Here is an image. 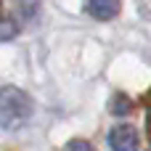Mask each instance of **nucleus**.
Listing matches in <instances>:
<instances>
[{
	"label": "nucleus",
	"mask_w": 151,
	"mask_h": 151,
	"mask_svg": "<svg viewBox=\"0 0 151 151\" xmlns=\"http://www.w3.org/2000/svg\"><path fill=\"white\" fill-rule=\"evenodd\" d=\"M16 3H19V11L24 19H35L40 11V0H16Z\"/></svg>",
	"instance_id": "obj_6"
},
{
	"label": "nucleus",
	"mask_w": 151,
	"mask_h": 151,
	"mask_svg": "<svg viewBox=\"0 0 151 151\" xmlns=\"http://www.w3.org/2000/svg\"><path fill=\"white\" fill-rule=\"evenodd\" d=\"M29 117H32V98L16 85L0 88V127L19 130L27 125Z\"/></svg>",
	"instance_id": "obj_1"
},
{
	"label": "nucleus",
	"mask_w": 151,
	"mask_h": 151,
	"mask_svg": "<svg viewBox=\"0 0 151 151\" xmlns=\"http://www.w3.org/2000/svg\"><path fill=\"white\" fill-rule=\"evenodd\" d=\"M146 130H149V138H151V101H149V106H146Z\"/></svg>",
	"instance_id": "obj_8"
},
{
	"label": "nucleus",
	"mask_w": 151,
	"mask_h": 151,
	"mask_svg": "<svg viewBox=\"0 0 151 151\" xmlns=\"http://www.w3.org/2000/svg\"><path fill=\"white\" fill-rule=\"evenodd\" d=\"M16 32H19L16 21H13L11 16H0V40H13Z\"/></svg>",
	"instance_id": "obj_5"
},
{
	"label": "nucleus",
	"mask_w": 151,
	"mask_h": 151,
	"mask_svg": "<svg viewBox=\"0 0 151 151\" xmlns=\"http://www.w3.org/2000/svg\"><path fill=\"white\" fill-rule=\"evenodd\" d=\"M64 151H96L93 149V143H88V141H82V138H74V141H69Z\"/></svg>",
	"instance_id": "obj_7"
},
{
	"label": "nucleus",
	"mask_w": 151,
	"mask_h": 151,
	"mask_svg": "<svg viewBox=\"0 0 151 151\" xmlns=\"http://www.w3.org/2000/svg\"><path fill=\"white\" fill-rule=\"evenodd\" d=\"M0 5H3V0H0Z\"/></svg>",
	"instance_id": "obj_9"
},
{
	"label": "nucleus",
	"mask_w": 151,
	"mask_h": 151,
	"mask_svg": "<svg viewBox=\"0 0 151 151\" xmlns=\"http://www.w3.org/2000/svg\"><path fill=\"white\" fill-rule=\"evenodd\" d=\"M109 111H111V114H117V117H127V114L133 111V104H130V98H127V96L117 93V96H111V101H109Z\"/></svg>",
	"instance_id": "obj_4"
},
{
	"label": "nucleus",
	"mask_w": 151,
	"mask_h": 151,
	"mask_svg": "<svg viewBox=\"0 0 151 151\" xmlns=\"http://www.w3.org/2000/svg\"><path fill=\"white\" fill-rule=\"evenodd\" d=\"M85 11L98 21H111L114 16H119L122 3L119 0H85Z\"/></svg>",
	"instance_id": "obj_3"
},
{
	"label": "nucleus",
	"mask_w": 151,
	"mask_h": 151,
	"mask_svg": "<svg viewBox=\"0 0 151 151\" xmlns=\"http://www.w3.org/2000/svg\"><path fill=\"white\" fill-rule=\"evenodd\" d=\"M109 146H111V151H138L141 135L133 125H117L109 133Z\"/></svg>",
	"instance_id": "obj_2"
}]
</instances>
